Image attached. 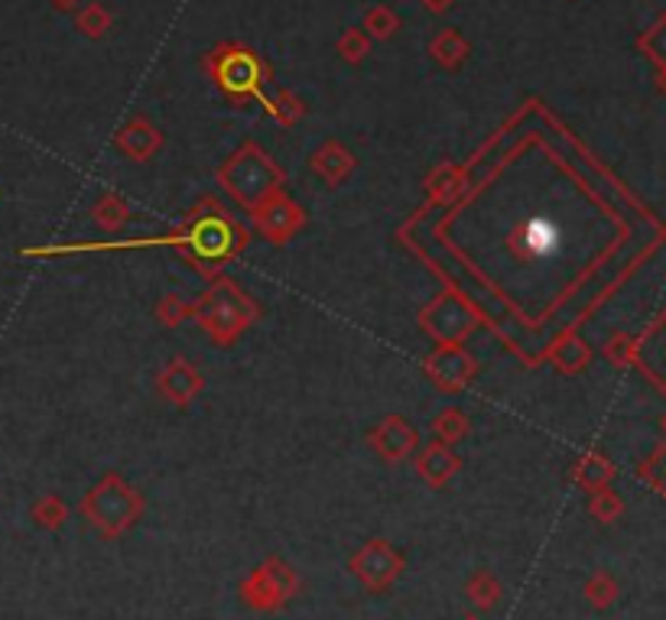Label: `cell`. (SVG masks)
<instances>
[{
  "label": "cell",
  "mask_w": 666,
  "mask_h": 620,
  "mask_svg": "<svg viewBox=\"0 0 666 620\" xmlns=\"http://www.w3.org/2000/svg\"><path fill=\"white\" fill-rule=\"evenodd\" d=\"M218 81L228 88V91H254L257 81H261V68H257V59L251 52H235L225 59V65L218 68Z\"/></svg>",
  "instance_id": "obj_1"
},
{
  "label": "cell",
  "mask_w": 666,
  "mask_h": 620,
  "mask_svg": "<svg viewBox=\"0 0 666 620\" xmlns=\"http://www.w3.org/2000/svg\"><path fill=\"white\" fill-rule=\"evenodd\" d=\"M55 3H68V0H55Z\"/></svg>",
  "instance_id": "obj_2"
}]
</instances>
